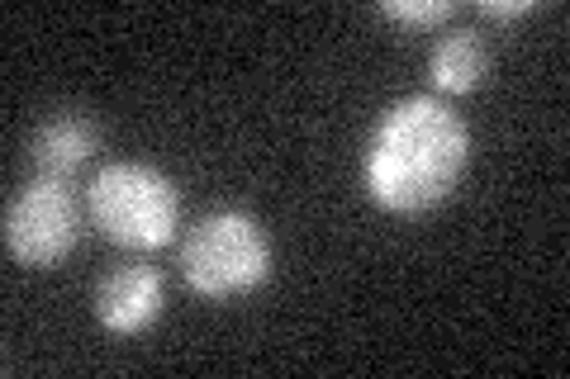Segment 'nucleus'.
<instances>
[{
  "label": "nucleus",
  "mask_w": 570,
  "mask_h": 379,
  "mask_svg": "<svg viewBox=\"0 0 570 379\" xmlns=\"http://www.w3.org/2000/svg\"><path fill=\"white\" fill-rule=\"evenodd\" d=\"M490 71V48L485 33L475 29H448L428 52V81L438 96H471Z\"/></svg>",
  "instance_id": "7"
},
{
  "label": "nucleus",
  "mask_w": 570,
  "mask_h": 379,
  "mask_svg": "<svg viewBox=\"0 0 570 379\" xmlns=\"http://www.w3.org/2000/svg\"><path fill=\"white\" fill-rule=\"evenodd\" d=\"M381 14L395 24H409V29H438L452 20V6L448 0H385Z\"/></svg>",
  "instance_id": "8"
},
{
  "label": "nucleus",
  "mask_w": 570,
  "mask_h": 379,
  "mask_svg": "<svg viewBox=\"0 0 570 379\" xmlns=\"http://www.w3.org/2000/svg\"><path fill=\"white\" fill-rule=\"evenodd\" d=\"M96 228L124 251H163L181 223V195L163 167L148 161H105L86 186Z\"/></svg>",
  "instance_id": "2"
},
{
  "label": "nucleus",
  "mask_w": 570,
  "mask_h": 379,
  "mask_svg": "<svg viewBox=\"0 0 570 379\" xmlns=\"http://www.w3.org/2000/svg\"><path fill=\"white\" fill-rule=\"evenodd\" d=\"M163 303H167L163 270L148 266V261H124V266L100 276L91 309H96V322L110 337H138L163 318Z\"/></svg>",
  "instance_id": "5"
},
{
  "label": "nucleus",
  "mask_w": 570,
  "mask_h": 379,
  "mask_svg": "<svg viewBox=\"0 0 570 379\" xmlns=\"http://www.w3.org/2000/svg\"><path fill=\"white\" fill-rule=\"evenodd\" d=\"M96 148H100V129L86 114H52L29 138V167L33 176L71 186V176L96 157Z\"/></svg>",
  "instance_id": "6"
},
{
  "label": "nucleus",
  "mask_w": 570,
  "mask_h": 379,
  "mask_svg": "<svg viewBox=\"0 0 570 379\" xmlns=\"http://www.w3.org/2000/svg\"><path fill=\"white\" fill-rule=\"evenodd\" d=\"M471 161V129L442 96L390 104L366 142V195L385 213L419 219L456 190Z\"/></svg>",
  "instance_id": "1"
},
{
  "label": "nucleus",
  "mask_w": 570,
  "mask_h": 379,
  "mask_svg": "<svg viewBox=\"0 0 570 379\" xmlns=\"http://www.w3.org/2000/svg\"><path fill=\"white\" fill-rule=\"evenodd\" d=\"M181 276L200 299H243L272 276V238L243 209L205 213L181 242Z\"/></svg>",
  "instance_id": "3"
},
{
  "label": "nucleus",
  "mask_w": 570,
  "mask_h": 379,
  "mask_svg": "<svg viewBox=\"0 0 570 379\" xmlns=\"http://www.w3.org/2000/svg\"><path fill=\"white\" fill-rule=\"evenodd\" d=\"M81 238V213L71 200V186L33 176L29 186L6 205V251L10 261L29 270H52L71 257Z\"/></svg>",
  "instance_id": "4"
},
{
  "label": "nucleus",
  "mask_w": 570,
  "mask_h": 379,
  "mask_svg": "<svg viewBox=\"0 0 570 379\" xmlns=\"http://www.w3.org/2000/svg\"><path fill=\"white\" fill-rule=\"evenodd\" d=\"M475 14L480 20H494V24H513V20H523V14H532V0H480Z\"/></svg>",
  "instance_id": "9"
}]
</instances>
